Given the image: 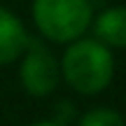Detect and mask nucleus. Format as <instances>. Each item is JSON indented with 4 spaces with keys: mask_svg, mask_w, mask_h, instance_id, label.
I'll return each mask as SVG.
<instances>
[{
    "mask_svg": "<svg viewBox=\"0 0 126 126\" xmlns=\"http://www.w3.org/2000/svg\"><path fill=\"white\" fill-rule=\"evenodd\" d=\"M65 82L79 94H98L110 84L114 72V59L110 47L96 37L77 40L65 49L61 61Z\"/></svg>",
    "mask_w": 126,
    "mask_h": 126,
    "instance_id": "1",
    "label": "nucleus"
},
{
    "mask_svg": "<svg viewBox=\"0 0 126 126\" xmlns=\"http://www.w3.org/2000/svg\"><path fill=\"white\" fill-rule=\"evenodd\" d=\"M89 0H33V19L45 37L72 42L91 23Z\"/></svg>",
    "mask_w": 126,
    "mask_h": 126,
    "instance_id": "2",
    "label": "nucleus"
},
{
    "mask_svg": "<svg viewBox=\"0 0 126 126\" xmlns=\"http://www.w3.org/2000/svg\"><path fill=\"white\" fill-rule=\"evenodd\" d=\"M26 59L21 63V82L28 94L33 96H47L56 89L61 77V68L56 63L54 54L42 42L28 37L26 45Z\"/></svg>",
    "mask_w": 126,
    "mask_h": 126,
    "instance_id": "3",
    "label": "nucleus"
},
{
    "mask_svg": "<svg viewBox=\"0 0 126 126\" xmlns=\"http://www.w3.org/2000/svg\"><path fill=\"white\" fill-rule=\"evenodd\" d=\"M28 45V33L12 12L0 7V65L16 61Z\"/></svg>",
    "mask_w": 126,
    "mask_h": 126,
    "instance_id": "4",
    "label": "nucleus"
},
{
    "mask_svg": "<svg viewBox=\"0 0 126 126\" xmlns=\"http://www.w3.org/2000/svg\"><path fill=\"white\" fill-rule=\"evenodd\" d=\"M96 40L105 47H126V7H110L96 19Z\"/></svg>",
    "mask_w": 126,
    "mask_h": 126,
    "instance_id": "5",
    "label": "nucleus"
},
{
    "mask_svg": "<svg viewBox=\"0 0 126 126\" xmlns=\"http://www.w3.org/2000/svg\"><path fill=\"white\" fill-rule=\"evenodd\" d=\"M79 126H124V119L119 112H114L110 108H98L86 112L79 119Z\"/></svg>",
    "mask_w": 126,
    "mask_h": 126,
    "instance_id": "6",
    "label": "nucleus"
},
{
    "mask_svg": "<svg viewBox=\"0 0 126 126\" xmlns=\"http://www.w3.org/2000/svg\"><path fill=\"white\" fill-rule=\"evenodd\" d=\"M33 126H63L59 122H40V124H33Z\"/></svg>",
    "mask_w": 126,
    "mask_h": 126,
    "instance_id": "7",
    "label": "nucleus"
}]
</instances>
